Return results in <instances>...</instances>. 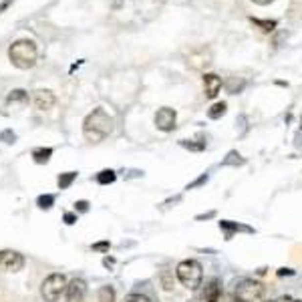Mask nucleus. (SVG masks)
<instances>
[{"label": "nucleus", "instance_id": "10", "mask_svg": "<svg viewBox=\"0 0 302 302\" xmlns=\"http://www.w3.org/2000/svg\"><path fill=\"white\" fill-rule=\"evenodd\" d=\"M220 230L226 234V240H232V238H234V234H236V232L254 234V228L244 226V224H236V222H230V220H222V222H220Z\"/></svg>", "mask_w": 302, "mask_h": 302}, {"label": "nucleus", "instance_id": "21", "mask_svg": "<svg viewBox=\"0 0 302 302\" xmlns=\"http://www.w3.org/2000/svg\"><path fill=\"white\" fill-rule=\"evenodd\" d=\"M28 97H26V91H22V89H14V91H10V95H8V103H16V101H26Z\"/></svg>", "mask_w": 302, "mask_h": 302}, {"label": "nucleus", "instance_id": "32", "mask_svg": "<svg viewBox=\"0 0 302 302\" xmlns=\"http://www.w3.org/2000/svg\"><path fill=\"white\" fill-rule=\"evenodd\" d=\"M252 2H256V4H260V6H266V4H270L272 0H252Z\"/></svg>", "mask_w": 302, "mask_h": 302}, {"label": "nucleus", "instance_id": "34", "mask_svg": "<svg viewBox=\"0 0 302 302\" xmlns=\"http://www.w3.org/2000/svg\"><path fill=\"white\" fill-rule=\"evenodd\" d=\"M300 129H302V119H300Z\"/></svg>", "mask_w": 302, "mask_h": 302}, {"label": "nucleus", "instance_id": "3", "mask_svg": "<svg viewBox=\"0 0 302 302\" xmlns=\"http://www.w3.org/2000/svg\"><path fill=\"white\" fill-rule=\"evenodd\" d=\"M175 274L181 286H186L188 290H195L204 280V268L197 260H181L175 268Z\"/></svg>", "mask_w": 302, "mask_h": 302}, {"label": "nucleus", "instance_id": "33", "mask_svg": "<svg viewBox=\"0 0 302 302\" xmlns=\"http://www.w3.org/2000/svg\"><path fill=\"white\" fill-rule=\"evenodd\" d=\"M157 2H165V0H157Z\"/></svg>", "mask_w": 302, "mask_h": 302}, {"label": "nucleus", "instance_id": "25", "mask_svg": "<svg viewBox=\"0 0 302 302\" xmlns=\"http://www.w3.org/2000/svg\"><path fill=\"white\" fill-rule=\"evenodd\" d=\"M77 220H79V214H77V212H66V214L63 216V222H65L66 226L77 224Z\"/></svg>", "mask_w": 302, "mask_h": 302}, {"label": "nucleus", "instance_id": "15", "mask_svg": "<svg viewBox=\"0 0 302 302\" xmlns=\"http://www.w3.org/2000/svg\"><path fill=\"white\" fill-rule=\"evenodd\" d=\"M77 172H66V173H61L57 177V183H59V190H69L73 186V181L77 179Z\"/></svg>", "mask_w": 302, "mask_h": 302}, {"label": "nucleus", "instance_id": "11", "mask_svg": "<svg viewBox=\"0 0 302 302\" xmlns=\"http://www.w3.org/2000/svg\"><path fill=\"white\" fill-rule=\"evenodd\" d=\"M204 87H206V97L214 99L222 89V79L214 73H208V75H204Z\"/></svg>", "mask_w": 302, "mask_h": 302}, {"label": "nucleus", "instance_id": "6", "mask_svg": "<svg viewBox=\"0 0 302 302\" xmlns=\"http://www.w3.org/2000/svg\"><path fill=\"white\" fill-rule=\"evenodd\" d=\"M24 266V256L16 250H0V270L19 272Z\"/></svg>", "mask_w": 302, "mask_h": 302}, {"label": "nucleus", "instance_id": "17", "mask_svg": "<svg viewBox=\"0 0 302 302\" xmlns=\"http://www.w3.org/2000/svg\"><path fill=\"white\" fill-rule=\"evenodd\" d=\"M226 109H228V105L224 103V101H220V103H214L208 109V117H210V119H220V117L226 113Z\"/></svg>", "mask_w": 302, "mask_h": 302}, {"label": "nucleus", "instance_id": "12", "mask_svg": "<svg viewBox=\"0 0 302 302\" xmlns=\"http://www.w3.org/2000/svg\"><path fill=\"white\" fill-rule=\"evenodd\" d=\"M204 298H206V302H220L222 300V284H220V280H217V278H212L208 282Z\"/></svg>", "mask_w": 302, "mask_h": 302}, {"label": "nucleus", "instance_id": "13", "mask_svg": "<svg viewBox=\"0 0 302 302\" xmlns=\"http://www.w3.org/2000/svg\"><path fill=\"white\" fill-rule=\"evenodd\" d=\"M244 163H246V159L238 153L236 149H232V151H228V155L222 159L220 165H224V167H240V165H244Z\"/></svg>", "mask_w": 302, "mask_h": 302}, {"label": "nucleus", "instance_id": "2", "mask_svg": "<svg viewBox=\"0 0 302 302\" xmlns=\"http://www.w3.org/2000/svg\"><path fill=\"white\" fill-rule=\"evenodd\" d=\"M37 55H39L37 53V44L32 41H28V39L16 41L8 48V57H10L12 65L19 66V69H30V66H35Z\"/></svg>", "mask_w": 302, "mask_h": 302}, {"label": "nucleus", "instance_id": "23", "mask_svg": "<svg viewBox=\"0 0 302 302\" xmlns=\"http://www.w3.org/2000/svg\"><path fill=\"white\" fill-rule=\"evenodd\" d=\"M0 141H2V143H14L16 141L14 131L12 129H4L2 133H0Z\"/></svg>", "mask_w": 302, "mask_h": 302}, {"label": "nucleus", "instance_id": "20", "mask_svg": "<svg viewBox=\"0 0 302 302\" xmlns=\"http://www.w3.org/2000/svg\"><path fill=\"white\" fill-rule=\"evenodd\" d=\"M179 145L186 147V149H190V151H204V149H206V141L195 143V141H188V139H179Z\"/></svg>", "mask_w": 302, "mask_h": 302}, {"label": "nucleus", "instance_id": "19", "mask_svg": "<svg viewBox=\"0 0 302 302\" xmlns=\"http://www.w3.org/2000/svg\"><path fill=\"white\" fill-rule=\"evenodd\" d=\"M97 300H99V302H115V290H113V286H103V288H99Z\"/></svg>", "mask_w": 302, "mask_h": 302}, {"label": "nucleus", "instance_id": "16", "mask_svg": "<svg viewBox=\"0 0 302 302\" xmlns=\"http://www.w3.org/2000/svg\"><path fill=\"white\" fill-rule=\"evenodd\" d=\"M115 179H117V173L113 170H103L95 175V181L99 186H109V183H115Z\"/></svg>", "mask_w": 302, "mask_h": 302}, {"label": "nucleus", "instance_id": "7", "mask_svg": "<svg viewBox=\"0 0 302 302\" xmlns=\"http://www.w3.org/2000/svg\"><path fill=\"white\" fill-rule=\"evenodd\" d=\"M155 127L159 131H165V133H170L175 129V121H177V115H175V109L172 107H161L157 113H155Z\"/></svg>", "mask_w": 302, "mask_h": 302}, {"label": "nucleus", "instance_id": "4", "mask_svg": "<svg viewBox=\"0 0 302 302\" xmlns=\"http://www.w3.org/2000/svg\"><path fill=\"white\" fill-rule=\"evenodd\" d=\"M66 284L69 282H66L65 274L55 272V274L46 276L44 282H43V286H41V294H43L44 302H57L63 296V292H66Z\"/></svg>", "mask_w": 302, "mask_h": 302}, {"label": "nucleus", "instance_id": "14", "mask_svg": "<svg viewBox=\"0 0 302 302\" xmlns=\"http://www.w3.org/2000/svg\"><path fill=\"white\" fill-rule=\"evenodd\" d=\"M50 155H53V149L50 147H37L35 151H32V159H35V163H39V165L48 163Z\"/></svg>", "mask_w": 302, "mask_h": 302}, {"label": "nucleus", "instance_id": "24", "mask_svg": "<svg viewBox=\"0 0 302 302\" xmlns=\"http://www.w3.org/2000/svg\"><path fill=\"white\" fill-rule=\"evenodd\" d=\"M89 201L87 199H79V201H75V212L77 214H87L89 212Z\"/></svg>", "mask_w": 302, "mask_h": 302}, {"label": "nucleus", "instance_id": "35", "mask_svg": "<svg viewBox=\"0 0 302 302\" xmlns=\"http://www.w3.org/2000/svg\"><path fill=\"white\" fill-rule=\"evenodd\" d=\"M294 302H302V300H294Z\"/></svg>", "mask_w": 302, "mask_h": 302}, {"label": "nucleus", "instance_id": "29", "mask_svg": "<svg viewBox=\"0 0 302 302\" xmlns=\"http://www.w3.org/2000/svg\"><path fill=\"white\" fill-rule=\"evenodd\" d=\"M125 302H151L147 296H141V294H131Z\"/></svg>", "mask_w": 302, "mask_h": 302}, {"label": "nucleus", "instance_id": "28", "mask_svg": "<svg viewBox=\"0 0 302 302\" xmlns=\"http://www.w3.org/2000/svg\"><path fill=\"white\" fill-rule=\"evenodd\" d=\"M242 89H244V81L238 83V85H236V81H234V79L228 83V91H230V93H238V91H242Z\"/></svg>", "mask_w": 302, "mask_h": 302}, {"label": "nucleus", "instance_id": "30", "mask_svg": "<svg viewBox=\"0 0 302 302\" xmlns=\"http://www.w3.org/2000/svg\"><path fill=\"white\" fill-rule=\"evenodd\" d=\"M294 270H290V268H280L278 270V276H292Z\"/></svg>", "mask_w": 302, "mask_h": 302}, {"label": "nucleus", "instance_id": "36", "mask_svg": "<svg viewBox=\"0 0 302 302\" xmlns=\"http://www.w3.org/2000/svg\"><path fill=\"white\" fill-rule=\"evenodd\" d=\"M232 302H234V300H232Z\"/></svg>", "mask_w": 302, "mask_h": 302}, {"label": "nucleus", "instance_id": "18", "mask_svg": "<svg viewBox=\"0 0 302 302\" xmlns=\"http://www.w3.org/2000/svg\"><path fill=\"white\" fill-rule=\"evenodd\" d=\"M55 195L53 194H43V195H39L37 197V206L41 208V210H50V208H53L55 206Z\"/></svg>", "mask_w": 302, "mask_h": 302}, {"label": "nucleus", "instance_id": "22", "mask_svg": "<svg viewBox=\"0 0 302 302\" xmlns=\"http://www.w3.org/2000/svg\"><path fill=\"white\" fill-rule=\"evenodd\" d=\"M252 22H254L256 26H260L262 30H266V32H270V30L276 28V21H260V19H252Z\"/></svg>", "mask_w": 302, "mask_h": 302}, {"label": "nucleus", "instance_id": "1", "mask_svg": "<svg viewBox=\"0 0 302 302\" xmlns=\"http://www.w3.org/2000/svg\"><path fill=\"white\" fill-rule=\"evenodd\" d=\"M111 131H113V117L103 107L93 109L83 121V135L93 143L103 141Z\"/></svg>", "mask_w": 302, "mask_h": 302}, {"label": "nucleus", "instance_id": "8", "mask_svg": "<svg viewBox=\"0 0 302 302\" xmlns=\"http://www.w3.org/2000/svg\"><path fill=\"white\" fill-rule=\"evenodd\" d=\"M87 294V282L83 278H73L66 284V300L69 302H81Z\"/></svg>", "mask_w": 302, "mask_h": 302}, {"label": "nucleus", "instance_id": "27", "mask_svg": "<svg viewBox=\"0 0 302 302\" xmlns=\"http://www.w3.org/2000/svg\"><path fill=\"white\" fill-rule=\"evenodd\" d=\"M95 252H109V248H111V244L107 242V240H103V242H95L93 246H91Z\"/></svg>", "mask_w": 302, "mask_h": 302}, {"label": "nucleus", "instance_id": "5", "mask_svg": "<svg viewBox=\"0 0 302 302\" xmlns=\"http://www.w3.org/2000/svg\"><path fill=\"white\" fill-rule=\"evenodd\" d=\"M264 288L256 280H242L234 288V302H262Z\"/></svg>", "mask_w": 302, "mask_h": 302}, {"label": "nucleus", "instance_id": "31", "mask_svg": "<svg viewBox=\"0 0 302 302\" xmlns=\"http://www.w3.org/2000/svg\"><path fill=\"white\" fill-rule=\"evenodd\" d=\"M115 264V258H109V256H105L103 258V266H107V268H111Z\"/></svg>", "mask_w": 302, "mask_h": 302}, {"label": "nucleus", "instance_id": "26", "mask_svg": "<svg viewBox=\"0 0 302 302\" xmlns=\"http://www.w3.org/2000/svg\"><path fill=\"white\" fill-rule=\"evenodd\" d=\"M208 181V173H204V175H199L195 181H192V183H188V188L186 190H194V188H199V186H204V183Z\"/></svg>", "mask_w": 302, "mask_h": 302}, {"label": "nucleus", "instance_id": "9", "mask_svg": "<svg viewBox=\"0 0 302 302\" xmlns=\"http://www.w3.org/2000/svg\"><path fill=\"white\" fill-rule=\"evenodd\" d=\"M32 105H35L39 111H46L55 105V95L46 89H39V91L32 93Z\"/></svg>", "mask_w": 302, "mask_h": 302}]
</instances>
